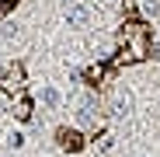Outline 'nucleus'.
Masks as SVG:
<instances>
[{"label": "nucleus", "mask_w": 160, "mask_h": 157, "mask_svg": "<svg viewBox=\"0 0 160 157\" xmlns=\"http://www.w3.org/2000/svg\"><path fill=\"white\" fill-rule=\"evenodd\" d=\"M122 42H125V56L122 60H143V56H150V42H146V28L143 24H125Z\"/></svg>", "instance_id": "1"}, {"label": "nucleus", "mask_w": 160, "mask_h": 157, "mask_svg": "<svg viewBox=\"0 0 160 157\" xmlns=\"http://www.w3.org/2000/svg\"><path fill=\"white\" fill-rule=\"evenodd\" d=\"M98 119H101V112H98V98L87 94L84 101H80V108H77V122L84 126V129H91V126H98Z\"/></svg>", "instance_id": "2"}, {"label": "nucleus", "mask_w": 160, "mask_h": 157, "mask_svg": "<svg viewBox=\"0 0 160 157\" xmlns=\"http://www.w3.org/2000/svg\"><path fill=\"white\" fill-rule=\"evenodd\" d=\"M129 112H132V94H129L125 87H118V91L112 94V115H115V119H125Z\"/></svg>", "instance_id": "3"}, {"label": "nucleus", "mask_w": 160, "mask_h": 157, "mask_svg": "<svg viewBox=\"0 0 160 157\" xmlns=\"http://www.w3.org/2000/svg\"><path fill=\"white\" fill-rule=\"evenodd\" d=\"M66 24H70V28H87V24H91V11H87L84 4H70Z\"/></svg>", "instance_id": "4"}, {"label": "nucleus", "mask_w": 160, "mask_h": 157, "mask_svg": "<svg viewBox=\"0 0 160 157\" xmlns=\"http://www.w3.org/2000/svg\"><path fill=\"white\" fill-rule=\"evenodd\" d=\"M38 101H42V108H59V101H63V94L52 87V84H42V91H38Z\"/></svg>", "instance_id": "5"}, {"label": "nucleus", "mask_w": 160, "mask_h": 157, "mask_svg": "<svg viewBox=\"0 0 160 157\" xmlns=\"http://www.w3.org/2000/svg\"><path fill=\"white\" fill-rule=\"evenodd\" d=\"M0 39H4V42H18L21 39V24H14V21L0 24Z\"/></svg>", "instance_id": "6"}, {"label": "nucleus", "mask_w": 160, "mask_h": 157, "mask_svg": "<svg viewBox=\"0 0 160 157\" xmlns=\"http://www.w3.org/2000/svg\"><path fill=\"white\" fill-rule=\"evenodd\" d=\"M4 87H11V91L21 87V66H11V70L4 73Z\"/></svg>", "instance_id": "7"}, {"label": "nucleus", "mask_w": 160, "mask_h": 157, "mask_svg": "<svg viewBox=\"0 0 160 157\" xmlns=\"http://www.w3.org/2000/svg\"><path fill=\"white\" fill-rule=\"evenodd\" d=\"M63 147L66 150H77L80 147V133H63Z\"/></svg>", "instance_id": "8"}, {"label": "nucleus", "mask_w": 160, "mask_h": 157, "mask_svg": "<svg viewBox=\"0 0 160 157\" xmlns=\"http://www.w3.org/2000/svg\"><path fill=\"white\" fill-rule=\"evenodd\" d=\"M21 143H24V136H21V133H11V136H7V147H11V150H18Z\"/></svg>", "instance_id": "9"}, {"label": "nucleus", "mask_w": 160, "mask_h": 157, "mask_svg": "<svg viewBox=\"0 0 160 157\" xmlns=\"http://www.w3.org/2000/svg\"><path fill=\"white\" fill-rule=\"evenodd\" d=\"M101 4H115V0H101Z\"/></svg>", "instance_id": "10"}, {"label": "nucleus", "mask_w": 160, "mask_h": 157, "mask_svg": "<svg viewBox=\"0 0 160 157\" xmlns=\"http://www.w3.org/2000/svg\"><path fill=\"white\" fill-rule=\"evenodd\" d=\"M0 77H4V63H0Z\"/></svg>", "instance_id": "11"}, {"label": "nucleus", "mask_w": 160, "mask_h": 157, "mask_svg": "<svg viewBox=\"0 0 160 157\" xmlns=\"http://www.w3.org/2000/svg\"><path fill=\"white\" fill-rule=\"evenodd\" d=\"M66 4H77V0H66Z\"/></svg>", "instance_id": "12"}]
</instances>
